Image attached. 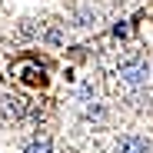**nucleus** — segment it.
<instances>
[{"instance_id":"f257e3e1","label":"nucleus","mask_w":153,"mask_h":153,"mask_svg":"<svg viewBox=\"0 0 153 153\" xmlns=\"http://www.w3.org/2000/svg\"><path fill=\"white\" fill-rule=\"evenodd\" d=\"M113 153H153V146H150V140L140 137V133H123V137H117Z\"/></svg>"}]
</instances>
